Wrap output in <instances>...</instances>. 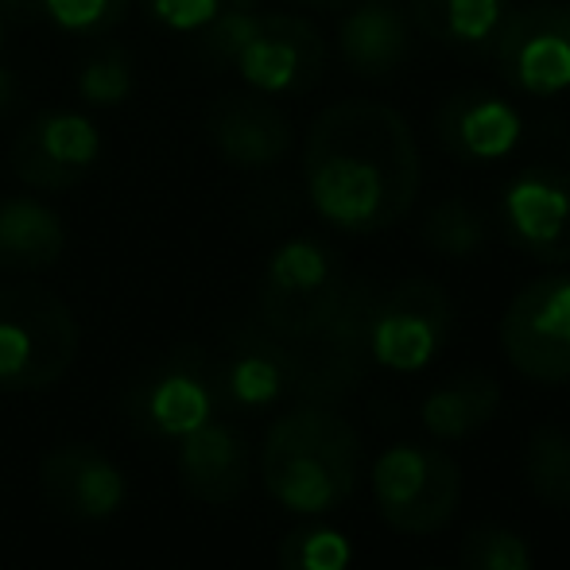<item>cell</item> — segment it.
<instances>
[{
  "label": "cell",
  "mask_w": 570,
  "mask_h": 570,
  "mask_svg": "<svg viewBox=\"0 0 570 570\" xmlns=\"http://www.w3.org/2000/svg\"><path fill=\"white\" fill-rule=\"evenodd\" d=\"M423 164L415 132L400 109L345 98L311 120L303 140V190L326 226L381 233L412 214Z\"/></svg>",
  "instance_id": "1"
},
{
  "label": "cell",
  "mask_w": 570,
  "mask_h": 570,
  "mask_svg": "<svg viewBox=\"0 0 570 570\" xmlns=\"http://www.w3.org/2000/svg\"><path fill=\"white\" fill-rule=\"evenodd\" d=\"M361 473V435L326 404L279 415L261 446L264 489L292 512L338 509Z\"/></svg>",
  "instance_id": "2"
},
{
  "label": "cell",
  "mask_w": 570,
  "mask_h": 570,
  "mask_svg": "<svg viewBox=\"0 0 570 570\" xmlns=\"http://www.w3.org/2000/svg\"><path fill=\"white\" fill-rule=\"evenodd\" d=\"M78 323L55 292L36 284L0 287V389L43 392L70 373Z\"/></svg>",
  "instance_id": "3"
},
{
  "label": "cell",
  "mask_w": 570,
  "mask_h": 570,
  "mask_svg": "<svg viewBox=\"0 0 570 570\" xmlns=\"http://www.w3.org/2000/svg\"><path fill=\"white\" fill-rule=\"evenodd\" d=\"M353 276L323 240L295 237L272 253L261 284V323L279 342L318 334L342 307Z\"/></svg>",
  "instance_id": "4"
},
{
  "label": "cell",
  "mask_w": 570,
  "mask_h": 570,
  "mask_svg": "<svg viewBox=\"0 0 570 570\" xmlns=\"http://www.w3.org/2000/svg\"><path fill=\"white\" fill-rule=\"evenodd\" d=\"M373 497L392 532H443L462 504V470L439 446H392L373 465Z\"/></svg>",
  "instance_id": "5"
},
{
  "label": "cell",
  "mask_w": 570,
  "mask_h": 570,
  "mask_svg": "<svg viewBox=\"0 0 570 570\" xmlns=\"http://www.w3.org/2000/svg\"><path fill=\"white\" fill-rule=\"evenodd\" d=\"M454 334V303L435 279H404L376 292L368 318V361L415 373L446 350Z\"/></svg>",
  "instance_id": "6"
},
{
  "label": "cell",
  "mask_w": 570,
  "mask_h": 570,
  "mask_svg": "<svg viewBox=\"0 0 570 570\" xmlns=\"http://www.w3.org/2000/svg\"><path fill=\"white\" fill-rule=\"evenodd\" d=\"M501 350L517 373L540 384L570 381V276H540L512 295L501 318Z\"/></svg>",
  "instance_id": "7"
},
{
  "label": "cell",
  "mask_w": 570,
  "mask_h": 570,
  "mask_svg": "<svg viewBox=\"0 0 570 570\" xmlns=\"http://www.w3.org/2000/svg\"><path fill=\"white\" fill-rule=\"evenodd\" d=\"M497 75L528 98L570 90V0L509 12L493 39Z\"/></svg>",
  "instance_id": "8"
},
{
  "label": "cell",
  "mask_w": 570,
  "mask_h": 570,
  "mask_svg": "<svg viewBox=\"0 0 570 570\" xmlns=\"http://www.w3.org/2000/svg\"><path fill=\"white\" fill-rule=\"evenodd\" d=\"M326 39L307 16L295 12H261V23L237 51L233 70L253 94L287 98L303 94L323 78Z\"/></svg>",
  "instance_id": "9"
},
{
  "label": "cell",
  "mask_w": 570,
  "mask_h": 570,
  "mask_svg": "<svg viewBox=\"0 0 570 570\" xmlns=\"http://www.w3.org/2000/svg\"><path fill=\"white\" fill-rule=\"evenodd\" d=\"M101 132L90 117L47 109L16 132L8 164L31 190H70L98 167Z\"/></svg>",
  "instance_id": "10"
},
{
  "label": "cell",
  "mask_w": 570,
  "mask_h": 570,
  "mask_svg": "<svg viewBox=\"0 0 570 570\" xmlns=\"http://www.w3.org/2000/svg\"><path fill=\"white\" fill-rule=\"evenodd\" d=\"M501 222L509 240L540 264H570V171L532 164L504 183Z\"/></svg>",
  "instance_id": "11"
},
{
  "label": "cell",
  "mask_w": 570,
  "mask_h": 570,
  "mask_svg": "<svg viewBox=\"0 0 570 570\" xmlns=\"http://www.w3.org/2000/svg\"><path fill=\"white\" fill-rule=\"evenodd\" d=\"M206 136L214 151L240 171H264L287 159L295 136L284 109L264 94H222L206 109Z\"/></svg>",
  "instance_id": "12"
},
{
  "label": "cell",
  "mask_w": 570,
  "mask_h": 570,
  "mask_svg": "<svg viewBox=\"0 0 570 570\" xmlns=\"http://www.w3.org/2000/svg\"><path fill=\"white\" fill-rule=\"evenodd\" d=\"M524 117L509 98L489 90H458L439 106L435 140L458 164L485 167L501 164L520 148Z\"/></svg>",
  "instance_id": "13"
},
{
  "label": "cell",
  "mask_w": 570,
  "mask_h": 570,
  "mask_svg": "<svg viewBox=\"0 0 570 570\" xmlns=\"http://www.w3.org/2000/svg\"><path fill=\"white\" fill-rule=\"evenodd\" d=\"M47 504L70 520H109L125 504V473L98 446L70 443L39 462Z\"/></svg>",
  "instance_id": "14"
},
{
  "label": "cell",
  "mask_w": 570,
  "mask_h": 570,
  "mask_svg": "<svg viewBox=\"0 0 570 570\" xmlns=\"http://www.w3.org/2000/svg\"><path fill=\"white\" fill-rule=\"evenodd\" d=\"M226 404L222 389V368L210 365L198 350L171 357L148 384L140 389L144 420L156 423L164 435H187L198 423L214 415V407Z\"/></svg>",
  "instance_id": "15"
},
{
  "label": "cell",
  "mask_w": 570,
  "mask_h": 570,
  "mask_svg": "<svg viewBox=\"0 0 570 570\" xmlns=\"http://www.w3.org/2000/svg\"><path fill=\"white\" fill-rule=\"evenodd\" d=\"M412 51V20L400 0H353L338 23V55L357 78H389Z\"/></svg>",
  "instance_id": "16"
},
{
  "label": "cell",
  "mask_w": 570,
  "mask_h": 570,
  "mask_svg": "<svg viewBox=\"0 0 570 570\" xmlns=\"http://www.w3.org/2000/svg\"><path fill=\"white\" fill-rule=\"evenodd\" d=\"M253 458L248 446L229 423H198L195 431L183 435L179 451V478L187 493L203 504H229L245 493Z\"/></svg>",
  "instance_id": "17"
},
{
  "label": "cell",
  "mask_w": 570,
  "mask_h": 570,
  "mask_svg": "<svg viewBox=\"0 0 570 570\" xmlns=\"http://www.w3.org/2000/svg\"><path fill=\"white\" fill-rule=\"evenodd\" d=\"M67 253V226L39 198H0V268L39 272Z\"/></svg>",
  "instance_id": "18"
},
{
  "label": "cell",
  "mask_w": 570,
  "mask_h": 570,
  "mask_svg": "<svg viewBox=\"0 0 570 570\" xmlns=\"http://www.w3.org/2000/svg\"><path fill=\"white\" fill-rule=\"evenodd\" d=\"M497 407H501V384L481 368H462L423 400V428L439 439H465L493 423Z\"/></svg>",
  "instance_id": "19"
},
{
  "label": "cell",
  "mask_w": 570,
  "mask_h": 570,
  "mask_svg": "<svg viewBox=\"0 0 570 570\" xmlns=\"http://www.w3.org/2000/svg\"><path fill=\"white\" fill-rule=\"evenodd\" d=\"M412 20L431 43L454 51H481L493 47L501 23L509 20L512 0H407Z\"/></svg>",
  "instance_id": "20"
},
{
  "label": "cell",
  "mask_w": 570,
  "mask_h": 570,
  "mask_svg": "<svg viewBox=\"0 0 570 570\" xmlns=\"http://www.w3.org/2000/svg\"><path fill=\"white\" fill-rule=\"evenodd\" d=\"M420 237L435 256L465 261V256L481 253V245L489 240V226L478 206H470L465 198H443L428 210Z\"/></svg>",
  "instance_id": "21"
},
{
  "label": "cell",
  "mask_w": 570,
  "mask_h": 570,
  "mask_svg": "<svg viewBox=\"0 0 570 570\" xmlns=\"http://www.w3.org/2000/svg\"><path fill=\"white\" fill-rule=\"evenodd\" d=\"M524 478L543 504H570V435L563 428H535L524 446Z\"/></svg>",
  "instance_id": "22"
},
{
  "label": "cell",
  "mask_w": 570,
  "mask_h": 570,
  "mask_svg": "<svg viewBox=\"0 0 570 570\" xmlns=\"http://www.w3.org/2000/svg\"><path fill=\"white\" fill-rule=\"evenodd\" d=\"M132 55L117 43H106L82 62L78 70V98L94 109H117L132 94Z\"/></svg>",
  "instance_id": "23"
},
{
  "label": "cell",
  "mask_w": 570,
  "mask_h": 570,
  "mask_svg": "<svg viewBox=\"0 0 570 570\" xmlns=\"http://www.w3.org/2000/svg\"><path fill=\"white\" fill-rule=\"evenodd\" d=\"M261 0H229L203 31H198V59L206 67H233L237 51L248 43V36L256 31L261 23Z\"/></svg>",
  "instance_id": "24"
},
{
  "label": "cell",
  "mask_w": 570,
  "mask_h": 570,
  "mask_svg": "<svg viewBox=\"0 0 570 570\" xmlns=\"http://www.w3.org/2000/svg\"><path fill=\"white\" fill-rule=\"evenodd\" d=\"M458 570H532L528 543L501 524H473L458 548Z\"/></svg>",
  "instance_id": "25"
},
{
  "label": "cell",
  "mask_w": 570,
  "mask_h": 570,
  "mask_svg": "<svg viewBox=\"0 0 570 570\" xmlns=\"http://www.w3.org/2000/svg\"><path fill=\"white\" fill-rule=\"evenodd\" d=\"M350 543L326 524H299L279 543V570H345Z\"/></svg>",
  "instance_id": "26"
},
{
  "label": "cell",
  "mask_w": 570,
  "mask_h": 570,
  "mask_svg": "<svg viewBox=\"0 0 570 570\" xmlns=\"http://www.w3.org/2000/svg\"><path fill=\"white\" fill-rule=\"evenodd\" d=\"M39 16L67 36H106L128 16L132 0H36Z\"/></svg>",
  "instance_id": "27"
},
{
  "label": "cell",
  "mask_w": 570,
  "mask_h": 570,
  "mask_svg": "<svg viewBox=\"0 0 570 570\" xmlns=\"http://www.w3.org/2000/svg\"><path fill=\"white\" fill-rule=\"evenodd\" d=\"M136 4L156 28L171 36H198L229 0H136Z\"/></svg>",
  "instance_id": "28"
},
{
  "label": "cell",
  "mask_w": 570,
  "mask_h": 570,
  "mask_svg": "<svg viewBox=\"0 0 570 570\" xmlns=\"http://www.w3.org/2000/svg\"><path fill=\"white\" fill-rule=\"evenodd\" d=\"M292 4H303V8H318V12H338V8L353 4V0H292Z\"/></svg>",
  "instance_id": "29"
},
{
  "label": "cell",
  "mask_w": 570,
  "mask_h": 570,
  "mask_svg": "<svg viewBox=\"0 0 570 570\" xmlns=\"http://www.w3.org/2000/svg\"><path fill=\"white\" fill-rule=\"evenodd\" d=\"M12 94H16L12 75H8V70L0 67V109H8V106H12Z\"/></svg>",
  "instance_id": "30"
},
{
  "label": "cell",
  "mask_w": 570,
  "mask_h": 570,
  "mask_svg": "<svg viewBox=\"0 0 570 570\" xmlns=\"http://www.w3.org/2000/svg\"><path fill=\"white\" fill-rule=\"evenodd\" d=\"M0 55H4V12H0Z\"/></svg>",
  "instance_id": "31"
},
{
  "label": "cell",
  "mask_w": 570,
  "mask_h": 570,
  "mask_svg": "<svg viewBox=\"0 0 570 570\" xmlns=\"http://www.w3.org/2000/svg\"><path fill=\"white\" fill-rule=\"evenodd\" d=\"M431 570H443V567H431Z\"/></svg>",
  "instance_id": "32"
}]
</instances>
